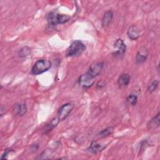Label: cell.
Masks as SVG:
<instances>
[{
	"instance_id": "14",
	"label": "cell",
	"mask_w": 160,
	"mask_h": 160,
	"mask_svg": "<svg viewBox=\"0 0 160 160\" xmlns=\"http://www.w3.org/2000/svg\"><path fill=\"white\" fill-rule=\"evenodd\" d=\"M60 120L58 117L54 118L49 124H48L46 126V129H45V133H47L49 131H51L52 129H53L59 122Z\"/></svg>"
},
{
	"instance_id": "5",
	"label": "cell",
	"mask_w": 160,
	"mask_h": 160,
	"mask_svg": "<svg viewBox=\"0 0 160 160\" xmlns=\"http://www.w3.org/2000/svg\"><path fill=\"white\" fill-rule=\"evenodd\" d=\"M94 78L92 77L89 74L88 72L81 75L78 79V83L80 86H81L83 88H89L91 87L94 83Z\"/></svg>"
},
{
	"instance_id": "10",
	"label": "cell",
	"mask_w": 160,
	"mask_h": 160,
	"mask_svg": "<svg viewBox=\"0 0 160 160\" xmlns=\"http://www.w3.org/2000/svg\"><path fill=\"white\" fill-rule=\"evenodd\" d=\"M105 148H106V146L102 145L96 141H92L91 142L90 146L88 148V151L94 154V153H97L102 151Z\"/></svg>"
},
{
	"instance_id": "20",
	"label": "cell",
	"mask_w": 160,
	"mask_h": 160,
	"mask_svg": "<svg viewBox=\"0 0 160 160\" xmlns=\"http://www.w3.org/2000/svg\"><path fill=\"white\" fill-rule=\"evenodd\" d=\"M12 151H13L12 149H6V150L4 151V152L2 154V156H1V159H7L8 154H9L11 152H12Z\"/></svg>"
},
{
	"instance_id": "21",
	"label": "cell",
	"mask_w": 160,
	"mask_h": 160,
	"mask_svg": "<svg viewBox=\"0 0 160 160\" xmlns=\"http://www.w3.org/2000/svg\"><path fill=\"white\" fill-rule=\"evenodd\" d=\"M105 86V82L102 81H98L97 83H96V88H104Z\"/></svg>"
},
{
	"instance_id": "12",
	"label": "cell",
	"mask_w": 160,
	"mask_h": 160,
	"mask_svg": "<svg viewBox=\"0 0 160 160\" xmlns=\"http://www.w3.org/2000/svg\"><path fill=\"white\" fill-rule=\"evenodd\" d=\"M130 79H131V77L129 74L122 73L118 78V83L121 87H126L129 84Z\"/></svg>"
},
{
	"instance_id": "4",
	"label": "cell",
	"mask_w": 160,
	"mask_h": 160,
	"mask_svg": "<svg viewBox=\"0 0 160 160\" xmlns=\"http://www.w3.org/2000/svg\"><path fill=\"white\" fill-rule=\"evenodd\" d=\"M74 105L71 102L66 103L61 106L58 111V118L61 121L64 120L73 109Z\"/></svg>"
},
{
	"instance_id": "19",
	"label": "cell",
	"mask_w": 160,
	"mask_h": 160,
	"mask_svg": "<svg viewBox=\"0 0 160 160\" xmlns=\"http://www.w3.org/2000/svg\"><path fill=\"white\" fill-rule=\"evenodd\" d=\"M158 80H154L148 87V91L150 92H154L158 86Z\"/></svg>"
},
{
	"instance_id": "13",
	"label": "cell",
	"mask_w": 160,
	"mask_h": 160,
	"mask_svg": "<svg viewBox=\"0 0 160 160\" xmlns=\"http://www.w3.org/2000/svg\"><path fill=\"white\" fill-rule=\"evenodd\" d=\"M14 111L16 115H18L20 116L24 115L27 112L26 104L23 102L16 104L14 106Z\"/></svg>"
},
{
	"instance_id": "7",
	"label": "cell",
	"mask_w": 160,
	"mask_h": 160,
	"mask_svg": "<svg viewBox=\"0 0 160 160\" xmlns=\"http://www.w3.org/2000/svg\"><path fill=\"white\" fill-rule=\"evenodd\" d=\"M114 48L116 49L113 52V55L115 56H123L126 51V45L121 39H118L114 43Z\"/></svg>"
},
{
	"instance_id": "11",
	"label": "cell",
	"mask_w": 160,
	"mask_h": 160,
	"mask_svg": "<svg viewBox=\"0 0 160 160\" xmlns=\"http://www.w3.org/2000/svg\"><path fill=\"white\" fill-rule=\"evenodd\" d=\"M112 18H113V12L109 10L106 11L102 18V23H101L102 26L103 28L108 27L110 24L112 19Z\"/></svg>"
},
{
	"instance_id": "6",
	"label": "cell",
	"mask_w": 160,
	"mask_h": 160,
	"mask_svg": "<svg viewBox=\"0 0 160 160\" xmlns=\"http://www.w3.org/2000/svg\"><path fill=\"white\" fill-rule=\"evenodd\" d=\"M103 67H104L103 62H94L91 65H90L89 68V70L87 72L94 78L98 75H99V74L101 72L103 69Z\"/></svg>"
},
{
	"instance_id": "15",
	"label": "cell",
	"mask_w": 160,
	"mask_h": 160,
	"mask_svg": "<svg viewBox=\"0 0 160 160\" xmlns=\"http://www.w3.org/2000/svg\"><path fill=\"white\" fill-rule=\"evenodd\" d=\"M113 131H114V128L113 127H112V126L108 127V128L102 129V131H101L98 134V136L100 138H106V137L109 136V135L112 134Z\"/></svg>"
},
{
	"instance_id": "17",
	"label": "cell",
	"mask_w": 160,
	"mask_h": 160,
	"mask_svg": "<svg viewBox=\"0 0 160 160\" xmlns=\"http://www.w3.org/2000/svg\"><path fill=\"white\" fill-rule=\"evenodd\" d=\"M31 49L28 46H24L19 51V56L21 58H26L30 55Z\"/></svg>"
},
{
	"instance_id": "16",
	"label": "cell",
	"mask_w": 160,
	"mask_h": 160,
	"mask_svg": "<svg viewBox=\"0 0 160 160\" xmlns=\"http://www.w3.org/2000/svg\"><path fill=\"white\" fill-rule=\"evenodd\" d=\"M159 114L160 113L158 112L155 116H154L149 121V126L151 128L154 129L159 126V122H160V118H159Z\"/></svg>"
},
{
	"instance_id": "3",
	"label": "cell",
	"mask_w": 160,
	"mask_h": 160,
	"mask_svg": "<svg viewBox=\"0 0 160 160\" xmlns=\"http://www.w3.org/2000/svg\"><path fill=\"white\" fill-rule=\"evenodd\" d=\"M51 66V62L48 59L38 60L33 65L31 69V73L34 75L41 74L49 69Z\"/></svg>"
},
{
	"instance_id": "1",
	"label": "cell",
	"mask_w": 160,
	"mask_h": 160,
	"mask_svg": "<svg viewBox=\"0 0 160 160\" xmlns=\"http://www.w3.org/2000/svg\"><path fill=\"white\" fill-rule=\"evenodd\" d=\"M46 18L49 25L54 26L59 24L67 22L70 19L71 17L68 15L59 14L57 11H53L47 14Z\"/></svg>"
},
{
	"instance_id": "8",
	"label": "cell",
	"mask_w": 160,
	"mask_h": 160,
	"mask_svg": "<svg viewBox=\"0 0 160 160\" xmlns=\"http://www.w3.org/2000/svg\"><path fill=\"white\" fill-rule=\"evenodd\" d=\"M148 56V51L145 47H142L138 51L136 56V61L138 64L143 63L146 61Z\"/></svg>"
},
{
	"instance_id": "9",
	"label": "cell",
	"mask_w": 160,
	"mask_h": 160,
	"mask_svg": "<svg viewBox=\"0 0 160 160\" xmlns=\"http://www.w3.org/2000/svg\"><path fill=\"white\" fill-rule=\"evenodd\" d=\"M128 37L131 40H136L140 35L139 29L135 25L131 26L127 31Z\"/></svg>"
},
{
	"instance_id": "18",
	"label": "cell",
	"mask_w": 160,
	"mask_h": 160,
	"mask_svg": "<svg viewBox=\"0 0 160 160\" xmlns=\"http://www.w3.org/2000/svg\"><path fill=\"white\" fill-rule=\"evenodd\" d=\"M128 103L131 106H135L138 102V96L135 94H130L126 98Z\"/></svg>"
},
{
	"instance_id": "2",
	"label": "cell",
	"mask_w": 160,
	"mask_h": 160,
	"mask_svg": "<svg viewBox=\"0 0 160 160\" xmlns=\"http://www.w3.org/2000/svg\"><path fill=\"white\" fill-rule=\"evenodd\" d=\"M86 50V46L80 40L74 41L67 48L66 57H76L80 56Z\"/></svg>"
}]
</instances>
